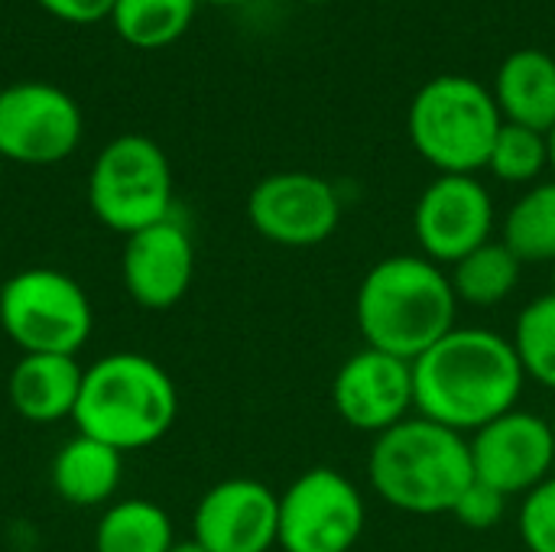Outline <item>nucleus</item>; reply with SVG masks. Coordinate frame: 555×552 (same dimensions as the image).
<instances>
[{
	"label": "nucleus",
	"mask_w": 555,
	"mask_h": 552,
	"mask_svg": "<svg viewBox=\"0 0 555 552\" xmlns=\"http://www.w3.org/2000/svg\"><path fill=\"white\" fill-rule=\"evenodd\" d=\"M413 387L416 416L475 436L517 410L527 374L511 338L494 329L455 325L413 361Z\"/></svg>",
	"instance_id": "1"
},
{
	"label": "nucleus",
	"mask_w": 555,
	"mask_h": 552,
	"mask_svg": "<svg viewBox=\"0 0 555 552\" xmlns=\"http://www.w3.org/2000/svg\"><path fill=\"white\" fill-rule=\"evenodd\" d=\"M354 322L364 348L416 361L459 325V296L449 270L423 254L377 260L358 286Z\"/></svg>",
	"instance_id": "2"
},
{
	"label": "nucleus",
	"mask_w": 555,
	"mask_h": 552,
	"mask_svg": "<svg viewBox=\"0 0 555 552\" xmlns=\"http://www.w3.org/2000/svg\"><path fill=\"white\" fill-rule=\"evenodd\" d=\"M367 482L374 495L400 514H452L462 491L475 482L468 436L413 413L400 426L374 436Z\"/></svg>",
	"instance_id": "3"
},
{
	"label": "nucleus",
	"mask_w": 555,
	"mask_h": 552,
	"mask_svg": "<svg viewBox=\"0 0 555 552\" xmlns=\"http://www.w3.org/2000/svg\"><path fill=\"white\" fill-rule=\"evenodd\" d=\"M179 416V390L166 368L137 351H114L85 368L75 407L78 433L124 452L156 446Z\"/></svg>",
	"instance_id": "4"
},
{
	"label": "nucleus",
	"mask_w": 555,
	"mask_h": 552,
	"mask_svg": "<svg viewBox=\"0 0 555 552\" xmlns=\"http://www.w3.org/2000/svg\"><path fill=\"white\" fill-rule=\"evenodd\" d=\"M504 117L491 88L468 75H439L426 81L406 114L413 150L439 176H475L488 166Z\"/></svg>",
	"instance_id": "5"
},
{
	"label": "nucleus",
	"mask_w": 555,
	"mask_h": 552,
	"mask_svg": "<svg viewBox=\"0 0 555 552\" xmlns=\"http://www.w3.org/2000/svg\"><path fill=\"white\" fill-rule=\"evenodd\" d=\"M91 215L130 238L172 215V169L163 146L143 133L114 137L88 172Z\"/></svg>",
	"instance_id": "6"
},
{
	"label": "nucleus",
	"mask_w": 555,
	"mask_h": 552,
	"mask_svg": "<svg viewBox=\"0 0 555 552\" xmlns=\"http://www.w3.org/2000/svg\"><path fill=\"white\" fill-rule=\"evenodd\" d=\"M0 329L23 355H78L94 329L78 280L52 267H26L0 286Z\"/></svg>",
	"instance_id": "7"
},
{
	"label": "nucleus",
	"mask_w": 555,
	"mask_h": 552,
	"mask_svg": "<svg viewBox=\"0 0 555 552\" xmlns=\"http://www.w3.org/2000/svg\"><path fill=\"white\" fill-rule=\"evenodd\" d=\"M367 524V504L361 488L332 465L302 472L280 495V534L283 552H351Z\"/></svg>",
	"instance_id": "8"
},
{
	"label": "nucleus",
	"mask_w": 555,
	"mask_h": 552,
	"mask_svg": "<svg viewBox=\"0 0 555 552\" xmlns=\"http://www.w3.org/2000/svg\"><path fill=\"white\" fill-rule=\"evenodd\" d=\"M247 218L250 228L276 247H319L341 224V198L335 185L315 172H273L250 189Z\"/></svg>",
	"instance_id": "9"
},
{
	"label": "nucleus",
	"mask_w": 555,
	"mask_h": 552,
	"mask_svg": "<svg viewBox=\"0 0 555 552\" xmlns=\"http://www.w3.org/2000/svg\"><path fill=\"white\" fill-rule=\"evenodd\" d=\"M420 254L439 267H455L472 251L494 241V198L478 176H436L413 208Z\"/></svg>",
	"instance_id": "10"
},
{
	"label": "nucleus",
	"mask_w": 555,
	"mask_h": 552,
	"mask_svg": "<svg viewBox=\"0 0 555 552\" xmlns=\"http://www.w3.org/2000/svg\"><path fill=\"white\" fill-rule=\"evenodd\" d=\"M81 143V111L72 94L46 81L0 91V156L23 166H52Z\"/></svg>",
	"instance_id": "11"
},
{
	"label": "nucleus",
	"mask_w": 555,
	"mask_h": 552,
	"mask_svg": "<svg viewBox=\"0 0 555 552\" xmlns=\"http://www.w3.org/2000/svg\"><path fill=\"white\" fill-rule=\"evenodd\" d=\"M475 478L507 498H527L555 475V426L530 410H511L468 436Z\"/></svg>",
	"instance_id": "12"
},
{
	"label": "nucleus",
	"mask_w": 555,
	"mask_h": 552,
	"mask_svg": "<svg viewBox=\"0 0 555 552\" xmlns=\"http://www.w3.org/2000/svg\"><path fill=\"white\" fill-rule=\"evenodd\" d=\"M332 407L338 420L367 436H380L416 413L413 361L361 348L341 361L332 381Z\"/></svg>",
	"instance_id": "13"
},
{
	"label": "nucleus",
	"mask_w": 555,
	"mask_h": 552,
	"mask_svg": "<svg viewBox=\"0 0 555 552\" xmlns=\"http://www.w3.org/2000/svg\"><path fill=\"white\" fill-rule=\"evenodd\" d=\"M280 534V495L257 478L211 485L192 514V540L208 552H270Z\"/></svg>",
	"instance_id": "14"
},
{
	"label": "nucleus",
	"mask_w": 555,
	"mask_h": 552,
	"mask_svg": "<svg viewBox=\"0 0 555 552\" xmlns=\"http://www.w3.org/2000/svg\"><path fill=\"white\" fill-rule=\"evenodd\" d=\"M120 277L130 299L143 309H172L185 299L195 277V244L189 228L169 215L127 238Z\"/></svg>",
	"instance_id": "15"
},
{
	"label": "nucleus",
	"mask_w": 555,
	"mask_h": 552,
	"mask_svg": "<svg viewBox=\"0 0 555 552\" xmlns=\"http://www.w3.org/2000/svg\"><path fill=\"white\" fill-rule=\"evenodd\" d=\"M81 377L72 355H23L7 374V400L26 423H62L75 416Z\"/></svg>",
	"instance_id": "16"
},
{
	"label": "nucleus",
	"mask_w": 555,
	"mask_h": 552,
	"mask_svg": "<svg viewBox=\"0 0 555 552\" xmlns=\"http://www.w3.org/2000/svg\"><path fill=\"white\" fill-rule=\"evenodd\" d=\"M491 94L507 124L550 133L555 127V59L543 49H517L498 68Z\"/></svg>",
	"instance_id": "17"
},
{
	"label": "nucleus",
	"mask_w": 555,
	"mask_h": 552,
	"mask_svg": "<svg viewBox=\"0 0 555 552\" xmlns=\"http://www.w3.org/2000/svg\"><path fill=\"white\" fill-rule=\"evenodd\" d=\"M124 455L85 433L72 436L52 459V491L72 508H101L120 488Z\"/></svg>",
	"instance_id": "18"
},
{
	"label": "nucleus",
	"mask_w": 555,
	"mask_h": 552,
	"mask_svg": "<svg viewBox=\"0 0 555 552\" xmlns=\"http://www.w3.org/2000/svg\"><path fill=\"white\" fill-rule=\"evenodd\" d=\"M172 543V517L146 498L107 504L94 530V552H169Z\"/></svg>",
	"instance_id": "19"
},
{
	"label": "nucleus",
	"mask_w": 555,
	"mask_h": 552,
	"mask_svg": "<svg viewBox=\"0 0 555 552\" xmlns=\"http://www.w3.org/2000/svg\"><path fill=\"white\" fill-rule=\"evenodd\" d=\"M520 277L524 260L504 241H488L485 247L472 251L455 267H449V280L459 303L478 309H491L511 299L520 286Z\"/></svg>",
	"instance_id": "20"
},
{
	"label": "nucleus",
	"mask_w": 555,
	"mask_h": 552,
	"mask_svg": "<svg viewBox=\"0 0 555 552\" xmlns=\"http://www.w3.org/2000/svg\"><path fill=\"white\" fill-rule=\"evenodd\" d=\"M198 0H114L111 23L117 36L137 49L172 46L195 16Z\"/></svg>",
	"instance_id": "21"
},
{
	"label": "nucleus",
	"mask_w": 555,
	"mask_h": 552,
	"mask_svg": "<svg viewBox=\"0 0 555 552\" xmlns=\"http://www.w3.org/2000/svg\"><path fill=\"white\" fill-rule=\"evenodd\" d=\"M527 264L555 260V179L530 185L504 218L501 238Z\"/></svg>",
	"instance_id": "22"
},
{
	"label": "nucleus",
	"mask_w": 555,
	"mask_h": 552,
	"mask_svg": "<svg viewBox=\"0 0 555 552\" xmlns=\"http://www.w3.org/2000/svg\"><path fill=\"white\" fill-rule=\"evenodd\" d=\"M511 342L527 381L555 394V293L537 296L520 309Z\"/></svg>",
	"instance_id": "23"
},
{
	"label": "nucleus",
	"mask_w": 555,
	"mask_h": 552,
	"mask_svg": "<svg viewBox=\"0 0 555 552\" xmlns=\"http://www.w3.org/2000/svg\"><path fill=\"white\" fill-rule=\"evenodd\" d=\"M546 166H550V137L504 120L485 169H491V176L501 182L530 185L543 176Z\"/></svg>",
	"instance_id": "24"
},
{
	"label": "nucleus",
	"mask_w": 555,
	"mask_h": 552,
	"mask_svg": "<svg viewBox=\"0 0 555 552\" xmlns=\"http://www.w3.org/2000/svg\"><path fill=\"white\" fill-rule=\"evenodd\" d=\"M517 534L527 552H555V475L524 498Z\"/></svg>",
	"instance_id": "25"
},
{
	"label": "nucleus",
	"mask_w": 555,
	"mask_h": 552,
	"mask_svg": "<svg viewBox=\"0 0 555 552\" xmlns=\"http://www.w3.org/2000/svg\"><path fill=\"white\" fill-rule=\"evenodd\" d=\"M507 495H501L498 488H491V485H485V482H472L465 491H462V498L455 501V508H452V517L465 527V530H472V534H488V530H494L501 521H504V514H507Z\"/></svg>",
	"instance_id": "26"
},
{
	"label": "nucleus",
	"mask_w": 555,
	"mask_h": 552,
	"mask_svg": "<svg viewBox=\"0 0 555 552\" xmlns=\"http://www.w3.org/2000/svg\"><path fill=\"white\" fill-rule=\"evenodd\" d=\"M36 3L42 10H49L52 16H59L65 23H78V26L111 16V7H114V0H36Z\"/></svg>",
	"instance_id": "27"
},
{
	"label": "nucleus",
	"mask_w": 555,
	"mask_h": 552,
	"mask_svg": "<svg viewBox=\"0 0 555 552\" xmlns=\"http://www.w3.org/2000/svg\"><path fill=\"white\" fill-rule=\"evenodd\" d=\"M169 552H208V550H205V547H202L198 540H176V543H172V550H169Z\"/></svg>",
	"instance_id": "28"
},
{
	"label": "nucleus",
	"mask_w": 555,
	"mask_h": 552,
	"mask_svg": "<svg viewBox=\"0 0 555 552\" xmlns=\"http://www.w3.org/2000/svg\"><path fill=\"white\" fill-rule=\"evenodd\" d=\"M550 137V166H553V172H555V127L546 133Z\"/></svg>",
	"instance_id": "29"
},
{
	"label": "nucleus",
	"mask_w": 555,
	"mask_h": 552,
	"mask_svg": "<svg viewBox=\"0 0 555 552\" xmlns=\"http://www.w3.org/2000/svg\"><path fill=\"white\" fill-rule=\"evenodd\" d=\"M205 3H218V7H237V3H247V0H205Z\"/></svg>",
	"instance_id": "30"
},
{
	"label": "nucleus",
	"mask_w": 555,
	"mask_h": 552,
	"mask_svg": "<svg viewBox=\"0 0 555 552\" xmlns=\"http://www.w3.org/2000/svg\"><path fill=\"white\" fill-rule=\"evenodd\" d=\"M550 280H553V290H550V293H555V260L550 264Z\"/></svg>",
	"instance_id": "31"
},
{
	"label": "nucleus",
	"mask_w": 555,
	"mask_h": 552,
	"mask_svg": "<svg viewBox=\"0 0 555 552\" xmlns=\"http://www.w3.org/2000/svg\"><path fill=\"white\" fill-rule=\"evenodd\" d=\"M306 3H328V0H306Z\"/></svg>",
	"instance_id": "32"
},
{
	"label": "nucleus",
	"mask_w": 555,
	"mask_h": 552,
	"mask_svg": "<svg viewBox=\"0 0 555 552\" xmlns=\"http://www.w3.org/2000/svg\"><path fill=\"white\" fill-rule=\"evenodd\" d=\"M0 169H3V156H0Z\"/></svg>",
	"instance_id": "33"
}]
</instances>
